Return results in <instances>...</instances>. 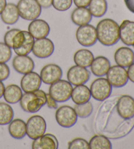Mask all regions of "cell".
Wrapping results in <instances>:
<instances>
[{
    "mask_svg": "<svg viewBox=\"0 0 134 149\" xmlns=\"http://www.w3.org/2000/svg\"><path fill=\"white\" fill-rule=\"evenodd\" d=\"M124 1L128 9L134 14V0H124Z\"/></svg>",
    "mask_w": 134,
    "mask_h": 149,
    "instance_id": "60d3db41",
    "label": "cell"
},
{
    "mask_svg": "<svg viewBox=\"0 0 134 149\" xmlns=\"http://www.w3.org/2000/svg\"><path fill=\"white\" fill-rule=\"evenodd\" d=\"M120 26V40L127 46L134 47V21L123 20Z\"/></svg>",
    "mask_w": 134,
    "mask_h": 149,
    "instance_id": "ffe728a7",
    "label": "cell"
},
{
    "mask_svg": "<svg viewBox=\"0 0 134 149\" xmlns=\"http://www.w3.org/2000/svg\"><path fill=\"white\" fill-rule=\"evenodd\" d=\"M63 71L56 64H48L41 69L40 77L42 82L45 84L50 85L61 78Z\"/></svg>",
    "mask_w": 134,
    "mask_h": 149,
    "instance_id": "5bb4252c",
    "label": "cell"
},
{
    "mask_svg": "<svg viewBox=\"0 0 134 149\" xmlns=\"http://www.w3.org/2000/svg\"><path fill=\"white\" fill-rule=\"evenodd\" d=\"M113 86L107 78H98L91 84L90 91L91 97L99 101H104L111 96Z\"/></svg>",
    "mask_w": 134,
    "mask_h": 149,
    "instance_id": "5b68a950",
    "label": "cell"
},
{
    "mask_svg": "<svg viewBox=\"0 0 134 149\" xmlns=\"http://www.w3.org/2000/svg\"><path fill=\"white\" fill-rule=\"evenodd\" d=\"M41 84L42 80L39 74L33 71L24 74L20 81L22 90L25 93L38 90L41 86Z\"/></svg>",
    "mask_w": 134,
    "mask_h": 149,
    "instance_id": "9a60e30c",
    "label": "cell"
},
{
    "mask_svg": "<svg viewBox=\"0 0 134 149\" xmlns=\"http://www.w3.org/2000/svg\"><path fill=\"white\" fill-rule=\"evenodd\" d=\"M91 71L94 76L103 77L105 76L111 67L109 59L104 56H98L94 58L91 66Z\"/></svg>",
    "mask_w": 134,
    "mask_h": 149,
    "instance_id": "44dd1931",
    "label": "cell"
},
{
    "mask_svg": "<svg viewBox=\"0 0 134 149\" xmlns=\"http://www.w3.org/2000/svg\"><path fill=\"white\" fill-rule=\"evenodd\" d=\"M10 76V68L6 63H0V81H4Z\"/></svg>",
    "mask_w": 134,
    "mask_h": 149,
    "instance_id": "d590c367",
    "label": "cell"
},
{
    "mask_svg": "<svg viewBox=\"0 0 134 149\" xmlns=\"http://www.w3.org/2000/svg\"><path fill=\"white\" fill-rule=\"evenodd\" d=\"M55 118L58 124L66 128L73 127L78 120V116L74 108L68 105H64L57 109Z\"/></svg>",
    "mask_w": 134,
    "mask_h": 149,
    "instance_id": "52a82bcc",
    "label": "cell"
},
{
    "mask_svg": "<svg viewBox=\"0 0 134 149\" xmlns=\"http://www.w3.org/2000/svg\"><path fill=\"white\" fill-rule=\"evenodd\" d=\"M39 6L43 8L47 9L52 6V0H36Z\"/></svg>",
    "mask_w": 134,
    "mask_h": 149,
    "instance_id": "f35d334b",
    "label": "cell"
},
{
    "mask_svg": "<svg viewBox=\"0 0 134 149\" xmlns=\"http://www.w3.org/2000/svg\"><path fill=\"white\" fill-rule=\"evenodd\" d=\"M47 96V101L46 104H47V107L50 109H58V104L55 99L50 96L49 93H46Z\"/></svg>",
    "mask_w": 134,
    "mask_h": 149,
    "instance_id": "8d00e7d4",
    "label": "cell"
},
{
    "mask_svg": "<svg viewBox=\"0 0 134 149\" xmlns=\"http://www.w3.org/2000/svg\"><path fill=\"white\" fill-rule=\"evenodd\" d=\"M17 7L20 17L26 20L37 19L41 14V7L36 0H20Z\"/></svg>",
    "mask_w": 134,
    "mask_h": 149,
    "instance_id": "8992f818",
    "label": "cell"
},
{
    "mask_svg": "<svg viewBox=\"0 0 134 149\" xmlns=\"http://www.w3.org/2000/svg\"><path fill=\"white\" fill-rule=\"evenodd\" d=\"M76 39L84 47L93 46L97 40L96 28L89 24L80 26L76 31Z\"/></svg>",
    "mask_w": 134,
    "mask_h": 149,
    "instance_id": "9c48e42d",
    "label": "cell"
},
{
    "mask_svg": "<svg viewBox=\"0 0 134 149\" xmlns=\"http://www.w3.org/2000/svg\"><path fill=\"white\" fill-rule=\"evenodd\" d=\"M128 79L134 84V63L128 67Z\"/></svg>",
    "mask_w": 134,
    "mask_h": 149,
    "instance_id": "ab89813d",
    "label": "cell"
},
{
    "mask_svg": "<svg viewBox=\"0 0 134 149\" xmlns=\"http://www.w3.org/2000/svg\"><path fill=\"white\" fill-rule=\"evenodd\" d=\"M12 66L18 73L25 74L33 70L35 63L28 55H17L12 60Z\"/></svg>",
    "mask_w": 134,
    "mask_h": 149,
    "instance_id": "e0dca14e",
    "label": "cell"
},
{
    "mask_svg": "<svg viewBox=\"0 0 134 149\" xmlns=\"http://www.w3.org/2000/svg\"><path fill=\"white\" fill-rule=\"evenodd\" d=\"M71 98L77 104L86 103L91 98L90 88L84 84L76 86L72 90Z\"/></svg>",
    "mask_w": 134,
    "mask_h": 149,
    "instance_id": "603a6c76",
    "label": "cell"
},
{
    "mask_svg": "<svg viewBox=\"0 0 134 149\" xmlns=\"http://www.w3.org/2000/svg\"><path fill=\"white\" fill-rule=\"evenodd\" d=\"M88 6L90 12L94 17H102L107 11L106 0H91Z\"/></svg>",
    "mask_w": 134,
    "mask_h": 149,
    "instance_id": "83f0119b",
    "label": "cell"
},
{
    "mask_svg": "<svg viewBox=\"0 0 134 149\" xmlns=\"http://www.w3.org/2000/svg\"><path fill=\"white\" fill-rule=\"evenodd\" d=\"M90 149H111L112 144L109 138L104 135H96L89 141Z\"/></svg>",
    "mask_w": 134,
    "mask_h": 149,
    "instance_id": "f1b7e54d",
    "label": "cell"
},
{
    "mask_svg": "<svg viewBox=\"0 0 134 149\" xmlns=\"http://www.w3.org/2000/svg\"><path fill=\"white\" fill-rule=\"evenodd\" d=\"M58 145V141L55 135L50 133H45L33 140L32 148L33 149H57Z\"/></svg>",
    "mask_w": 134,
    "mask_h": 149,
    "instance_id": "d6986e66",
    "label": "cell"
},
{
    "mask_svg": "<svg viewBox=\"0 0 134 149\" xmlns=\"http://www.w3.org/2000/svg\"><path fill=\"white\" fill-rule=\"evenodd\" d=\"M106 76L107 80L115 88H120L126 86L129 80L127 70L119 65L111 66Z\"/></svg>",
    "mask_w": 134,
    "mask_h": 149,
    "instance_id": "8fae6325",
    "label": "cell"
},
{
    "mask_svg": "<svg viewBox=\"0 0 134 149\" xmlns=\"http://www.w3.org/2000/svg\"><path fill=\"white\" fill-rule=\"evenodd\" d=\"M74 109L75 110L77 116L81 118H86L92 114L94 107L91 102L88 101L84 104H76L74 107Z\"/></svg>",
    "mask_w": 134,
    "mask_h": 149,
    "instance_id": "4dcf8cb0",
    "label": "cell"
},
{
    "mask_svg": "<svg viewBox=\"0 0 134 149\" xmlns=\"http://www.w3.org/2000/svg\"><path fill=\"white\" fill-rule=\"evenodd\" d=\"M5 88H6V87H5L4 84L2 81H0V99L3 96Z\"/></svg>",
    "mask_w": 134,
    "mask_h": 149,
    "instance_id": "b9f144b4",
    "label": "cell"
},
{
    "mask_svg": "<svg viewBox=\"0 0 134 149\" xmlns=\"http://www.w3.org/2000/svg\"><path fill=\"white\" fill-rule=\"evenodd\" d=\"M34 42V38L29 32L20 30L12 40V49L17 55H28L32 51Z\"/></svg>",
    "mask_w": 134,
    "mask_h": 149,
    "instance_id": "3957f363",
    "label": "cell"
},
{
    "mask_svg": "<svg viewBox=\"0 0 134 149\" xmlns=\"http://www.w3.org/2000/svg\"><path fill=\"white\" fill-rule=\"evenodd\" d=\"M19 29H17V28H13V29H11L7 31L6 34L4 36V43L6 45L9 46V47H12V40L15 37V34H17L18 32H19Z\"/></svg>",
    "mask_w": 134,
    "mask_h": 149,
    "instance_id": "e575fe53",
    "label": "cell"
},
{
    "mask_svg": "<svg viewBox=\"0 0 134 149\" xmlns=\"http://www.w3.org/2000/svg\"><path fill=\"white\" fill-rule=\"evenodd\" d=\"M14 118V111L9 103L0 102V125H8Z\"/></svg>",
    "mask_w": 134,
    "mask_h": 149,
    "instance_id": "f546056e",
    "label": "cell"
},
{
    "mask_svg": "<svg viewBox=\"0 0 134 149\" xmlns=\"http://www.w3.org/2000/svg\"><path fill=\"white\" fill-rule=\"evenodd\" d=\"M114 58L117 65L128 68L134 63V52L130 47H121L115 51Z\"/></svg>",
    "mask_w": 134,
    "mask_h": 149,
    "instance_id": "ac0fdd59",
    "label": "cell"
},
{
    "mask_svg": "<svg viewBox=\"0 0 134 149\" xmlns=\"http://www.w3.org/2000/svg\"><path fill=\"white\" fill-rule=\"evenodd\" d=\"M99 42L105 46H113L120 40V26L114 20L104 19L97 23L96 28Z\"/></svg>",
    "mask_w": 134,
    "mask_h": 149,
    "instance_id": "6da1fadb",
    "label": "cell"
},
{
    "mask_svg": "<svg viewBox=\"0 0 134 149\" xmlns=\"http://www.w3.org/2000/svg\"><path fill=\"white\" fill-rule=\"evenodd\" d=\"M94 59V54L90 51L86 49H81L76 51L73 56L75 65L84 68L90 67Z\"/></svg>",
    "mask_w": 134,
    "mask_h": 149,
    "instance_id": "484cf974",
    "label": "cell"
},
{
    "mask_svg": "<svg viewBox=\"0 0 134 149\" xmlns=\"http://www.w3.org/2000/svg\"><path fill=\"white\" fill-rule=\"evenodd\" d=\"M11 48L4 42H0V63H7L11 59Z\"/></svg>",
    "mask_w": 134,
    "mask_h": 149,
    "instance_id": "1f68e13d",
    "label": "cell"
},
{
    "mask_svg": "<svg viewBox=\"0 0 134 149\" xmlns=\"http://www.w3.org/2000/svg\"><path fill=\"white\" fill-rule=\"evenodd\" d=\"M47 130V122L39 115L31 116L26 122V135L31 139H35L44 135Z\"/></svg>",
    "mask_w": 134,
    "mask_h": 149,
    "instance_id": "ba28073f",
    "label": "cell"
},
{
    "mask_svg": "<svg viewBox=\"0 0 134 149\" xmlns=\"http://www.w3.org/2000/svg\"><path fill=\"white\" fill-rule=\"evenodd\" d=\"M21 87L16 84H10L5 88L3 97L9 104H16L20 102L22 96Z\"/></svg>",
    "mask_w": 134,
    "mask_h": 149,
    "instance_id": "4316f807",
    "label": "cell"
},
{
    "mask_svg": "<svg viewBox=\"0 0 134 149\" xmlns=\"http://www.w3.org/2000/svg\"><path fill=\"white\" fill-rule=\"evenodd\" d=\"M7 4L6 0H0V15Z\"/></svg>",
    "mask_w": 134,
    "mask_h": 149,
    "instance_id": "7bdbcfd3",
    "label": "cell"
},
{
    "mask_svg": "<svg viewBox=\"0 0 134 149\" xmlns=\"http://www.w3.org/2000/svg\"><path fill=\"white\" fill-rule=\"evenodd\" d=\"M0 15L2 21L8 25L15 24L20 17L17 6L12 3H7Z\"/></svg>",
    "mask_w": 134,
    "mask_h": 149,
    "instance_id": "7402d4cb",
    "label": "cell"
},
{
    "mask_svg": "<svg viewBox=\"0 0 134 149\" xmlns=\"http://www.w3.org/2000/svg\"><path fill=\"white\" fill-rule=\"evenodd\" d=\"M73 0H52V6L59 11H65L72 6Z\"/></svg>",
    "mask_w": 134,
    "mask_h": 149,
    "instance_id": "836d02e7",
    "label": "cell"
},
{
    "mask_svg": "<svg viewBox=\"0 0 134 149\" xmlns=\"http://www.w3.org/2000/svg\"><path fill=\"white\" fill-rule=\"evenodd\" d=\"M47 101L46 93L38 89L33 92H28L22 95L20 101V105L24 111L29 113L38 112Z\"/></svg>",
    "mask_w": 134,
    "mask_h": 149,
    "instance_id": "7a4b0ae2",
    "label": "cell"
},
{
    "mask_svg": "<svg viewBox=\"0 0 134 149\" xmlns=\"http://www.w3.org/2000/svg\"><path fill=\"white\" fill-rule=\"evenodd\" d=\"M73 88L69 81L60 79L50 84L48 93L57 102H64L71 99Z\"/></svg>",
    "mask_w": 134,
    "mask_h": 149,
    "instance_id": "277c9868",
    "label": "cell"
},
{
    "mask_svg": "<svg viewBox=\"0 0 134 149\" xmlns=\"http://www.w3.org/2000/svg\"><path fill=\"white\" fill-rule=\"evenodd\" d=\"M77 7H87L90 5L91 0H73Z\"/></svg>",
    "mask_w": 134,
    "mask_h": 149,
    "instance_id": "74e56055",
    "label": "cell"
},
{
    "mask_svg": "<svg viewBox=\"0 0 134 149\" xmlns=\"http://www.w3.org/2000/svg\"><path fill=\"white\" fill-rule=\"evenodd\" d=\"M71 20L77 26H83L89 24L92 19V15L86 7H77L71 13Z\"/></svg>",
    "mask_w": 134,
    "mask_h": 149,
    "instance_id": "cb8c5ba5",
    "label": "cell"
},
{
    "mask_svg": "<svg viewBox=\"0 0 134 149\" xmlns=\"http://www.w3.org/2000/svg\"><path fill=\"white\" fill-rule=\"evenodd\" d=\"M69 149H89L90 145L88 141L82 138L74 139L68 143Z\"/></svg>",
    "mask_w": 134,
    "mask_h": 149,
    "instance_id": "d6a6232c",
    "label": "cell"
},
{
    "mask_svg": "<svg viewBox=\"0 0 134 149\" xmlns=\"http://www.w3.org/2000/svg\"><path fill=\"white\" fill-rule=\"evenodd\" d=\"M55 45L52 41L47 38L36 40L32 48V52L35 56L40 58H46L52 55Z\"/></svg>",
    "mask_w": 134,
    "mask_h": 149,
    "instance_id": "4fadbf2b",
    "label": "cell"
},
{
    "mask_svg": "<svg viewBox=\"0 0 134 149\" xmlns=\"http://www.w3.org/2000/svg\"><path fill=\"white\" fill-rule=\"evenodd\" d=\"M90 78V72L86 68L78 65L71 66L67 73V78L71 85L79 86L86 83Z\"/></svg>",
    "mask_w": 134,
    "mask_h": 149,
    "instance_id": "7c38bea8",
    "label": "cell"
},
{
    "mask_svg": "<svg viewBox=\"0 0 134 149\" xmlns=\"http://www.w3.org/2000/svg\"><path fill=\"white\" fill-rule=\"evenodd\" d=\"M116 110L124 120H134V99L128 95L119 97L116 102Z\"/></svg>",
    "mask_w": 134,
    "mask_h": 149,
    "instance_id": "30bf717a",
    "label": "cell"
},
{
    "mask_svg": "<svg viewBox=\"0 0 134 149\" xmlns=\"http://www.w3.org/2000/svg\"><path fill=\"white\" fill-rule=\"evenodd\" d=\"M8 130L12 137L21 139L26 135V123L19 118L12 120L9 124Z\"/></svg>",
    "mask_w": 134,
    "mask_h": 149,
    "instance_id": "d4e9b609",
    "label": "cell"
},
{
    "mask_svg": "<svg viewBox=\"0 0 134 149\" xmlns=\"http://www.w3.org/2000/svg\"><path fill=\"white\" fill-rule=\"evenodd\" d=\"M50 28L48 23L43 19L32 20L28 26V32L34 39L47 38L50 33Z\"/></svg>",
    "mask_w": 134,
    "mask_h": 149,
    "instance_id": "2e32d148",
    "label": "cell"
}]
</instances>
